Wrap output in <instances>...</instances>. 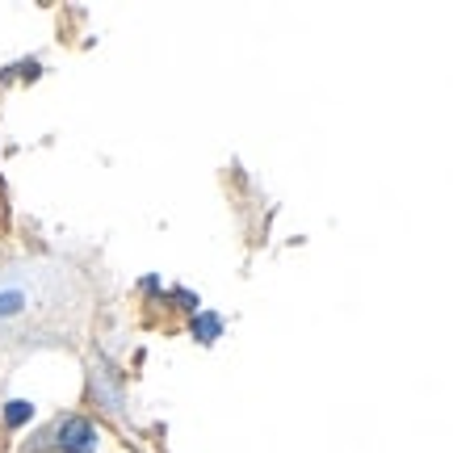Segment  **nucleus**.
Instances as JSON below:
<instances>
[{"instance_id":"obj_1","label":"nucleus","mask_w":453,"mask_h":453,"mask_svg":"<svg viewBox=\"0 0 453 453\" xmlns=\"http://www.w3.org/2000/svg\"><path fill=\"white\" fill-rule=\"evenodd\" d=\"M59 449L64 453H97V428L81 416L59 424Z\"/></svg>"},{"instance_id":"obj_2","label":"nucleus","mask_w":453,"mask_h":453,"mask_svg":"<svg viewBox=\"0 0 453 453\" xmlns=\"http://www.w3.org/2000/svg\"><path fill=\"white\" fill-rule=\"evenodd\" d=\"M194 336L202 340V344H214V340L223 336V319H219L214 311H197L194 315Z\"/></svg>"},{"instance_id":"obj_4","label":"nucleus","mask_w":453,"mask_h":453,"mask_svg":"<svg viewBox=\"0 0 453 453\" xmlns=\"http://www.w3.org/2000/svg\"><path fill=\"white\" fill-rule=\"evenodd\" d=\"M21 307H26V294H21V290H0V319L17 315Z\"/></svg>"},{"instance_id":"obj_3","label":"nucleus","mask_w":453,"mask_h":453,"mask_svg":"<svg viewBox=\"0 0 453 453\" xmlns=\"http://www.w3.org/2000/svg\"><path fill=\"white\" fill-rule=\"evenodd\" d=\"M34 416V403H26V399H13V403H4V424L9 428H21V424H30Z\"/></svg>"}]
</instances>
